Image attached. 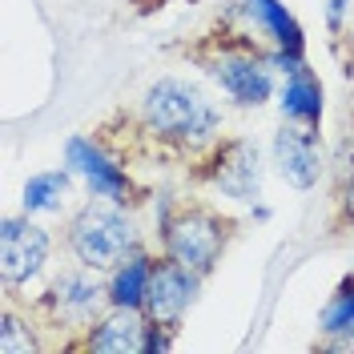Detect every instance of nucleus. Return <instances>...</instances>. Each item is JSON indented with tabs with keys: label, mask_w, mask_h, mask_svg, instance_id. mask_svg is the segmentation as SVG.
I'll list each match as a JSON object with an SVG mask.
<instances>
[{
	"label": "nucleus",
	"mask_w": 354,
	"mask_h": 354,
	"mask_svg": "<svg viewBox=\"0 0 354 354\" xmlns=\"http://www.w3.org/2000/svg\"><path fill=\"white\" fill-rule=\"evenodd\" d=\"M48 262V234L24 218H8L0 230V274L4 286H24Z\"/></svg>",
	"instance_id": "423d86ee"
},
{
	"label": "nucleus",
	"mask_w": 354,
	"mask_h": 354,
	"mask_svg": "<svg viewBox=\"0 0 354 354\" xmlns=\"http://www.w3.org/2000/svg\"><path fill=\"white\" fill-rule=\"evenodd\" d=\"M242 8H245V17L254 21V28L262 37H270V44L278 53L302 57V28L286 12V4H278V0H242Z\"/></svg>",
	"instance_id": "f8f14e48"
},
{
	"label": "nucleus",
	"mask_w": 354,
	"mask_h": 354,
	"mask_svg": "<svg viewBox=\"0 0 354 354\" xmlns=\"http://www.w3.org/2000/svg\"><path fill=\"white\" fill-rule=\"evenodd\" d=\"M141 121L145 129L174 141V145H205L221 129V113L205 101V93L181 77H161L141 97Z\"/></svg>",
	"instance_id": "f257e3e1"
},
{
	"label": "nucleus",
	"mask_w": 354,
	"mask_h": 354,
	"mask_svg": "<svg viewBox=\"0 0 354 354\" xmlns=\"http://www.w3.org/2000/svg\"><path fill=\"white\" fill-rule=\"evenodd\" d=\"M32 346H37V342H32V334H21V318H17V314H4V330H0V351L4 354H28L32 351Z\"/></svg>",
	"instance_id": "f3484780"
},
{
	"label": "nucleus",
	"mask_w": 354,
	"mask_h": 354,
	"mask_svg": "<svg viewBox=\"0 0 354 354\" xmlns=\"http://www.w3.org/2000/svg\"><path fill=\"white\" fill-rule=\"evenodd\" d=\"M282 113H286V121L318 125V117H322V85L314 81V73H310L306 65L286 73V85H282Z\"/></svg>",
	"instance_id": "ddd939ff"
},
{
	"label": "nucleus",
	"mask_w": 354,
	"mask_h": 354,
	"mask_svg": "<svg viewBox=\"0 0 354 354\" xmlns=\"http://www.w3.org/2000/svg\"><path fill=\"white\" fill-rule=\"evenodd\" d=\"M65 189H68V174H61V169L28 177V185H24V209H28V214H37V209H57L61 198H65Z\"/></svg>",
	"instance_id": "2eb2a0df"
},
{
	"label": "nucleus",
	"mask_w": 354,
	"mask_h": 354,
	"mask_svg": "<svg viewBox=\"0 0 354 354\" xmlns=\"http://www.w3.org/2000/svg\"><path fill=\"white\" fill-rule=\"evenodd\" d=\"M65 157H68V165H73V169L85 177L88 185H93V194H97V198H109V201H117V205L137 201V198H133L129 174H125L121 165H113V161L101 153L93 141H85V137H73V141L65 145Z\"/></svg>",
	"instance_id": "9d476101"
},
{
	"label": "nucleus",
	"mask_w": 354,
	"mask_h": 354,
	"mask_svg": "<svg viewBox=\"0 0 354 354\" xmlns=\"http://www.w3.org/2000/svg\"><path fill=\"white\" fill-rule=\"evenodd\" d=\"M198 278L201 274H194L189 266L174 262V258L157 262L153 278H149V290H145V318L157 322V326H177V318L194 302Z\"/></svg>",
	"instance_id": "0eeeda50"
},
{
	"label": "nucleus",
	"mask_w": 354,
	"mask_h": 354,
	"mask_svg": "<svg viewBox=\"0 0 354 354\" xmlns=\"http://www.w3.org/2000/svg\"><path fill=\"white\" fill-rule=\"evenodd\" d=\"M105 302V290L97 278H88L81 270H68L61 274L53 290L44 294V306L57 322H68V326H93L97 322V310Z\"/></svg>",
	"instance_id": "1a4fd4ad"
},
{
	"label": "nucleus",
	"mask_w": 354,
	"mask_h": 354,
	"mask_svg": "<svg viewBox=\"0 0 354 354\" xmlns=\"http://www.w3.org/2000/svg\"><path fill=\"white\" fill-rule=\"evenodd\" d=\"M322 330L334 334V338L354 342V278L351 282H342L338 294L326 302V310H322Z\"/></svg>",
	"instance_id": "dca6fc26"
},
{
	"label": "nucleus",
	"mask_w": 354,
	"mask_h": 354,
	"mask_svg": "<svg viewBox=\"0 0 354 354\" xmlns=\"http://www.w3.org/2000/svg\"><path fill=\"white\" fill-rule=\"evenodd\" d=\"M145 322L137 306H113L105 318H97L88 326L85 346L97 354H125V351H145Z\"/></svg>",
	"instance_id": "9b49d317"
},
{
	"label": "nucleus",
	"mask_w": 354,
	"mask_h": 354,
	"mask_svg": "<svg viewBox=\"0 0 354 354\" xmlns=\"http://www.w3.org/2000/svg\"><path fill=\"white\" fill-rule=\"evenodd\" d=\"M68 245H73V254L88 270H113V266L125 262L129 254H137V230H133V221L121 209L93 201V205H85L73 218Z\"/></svg>",
	"instance_id": "7ed1b4c3"
},
{
	"label": "nucleus",
	"mask_w": 354,
	"mask_h": 354,
	"mask_svg": "<svg viewBox=\"0 0 354 354\" xmlns=\"http://www.w3.org/2000/svg\"><path fill=\"white\" fill-rule=\"evenodd\" d=\"M274 165L294 189H310L318 181V174H322V145H318L314 125L286 121L274 133Z\"/></svg>",
	"instance_id": "6e6552de"
},
{
	"label": "nucleus",
	"mask_w": 354,
	"mask_h": 354,
	"mask_svg": "<svg viewBox=\"0 0 354 354\" xmlns=\"http://www.w3.org/2000/svg\"><path fill=\"white\" fill-rule=\"evenodd\" d=\"M234 234V221L205 209V205H185L161 221V238H165V254L174 262L189 266L194 274H209L214 262Z\"/></svg>",
	"instance_id": "f03ea898"
},
{
	"label": "nucleus",
	"mask_w": 354,
	"mask_h": 354,
	"mask_svg": "<svg viewBox=\"0 0 354 354\" xmlns=\"http://www.w3.org/2000/svg\"><path fill=\"white\" fill-rule=\"evenodd\" d=\"M153 266L157 262H149L141 250L117 266V274H113V282H109L113 306H145V290H149V278H153Z\"/></svg>",
	"instance_id": "4468645a"
},
{
	"label": "nucleus",
	"mask_w": 354,
	"mask_h": 354,
	"mask_svg": "<svg viewBox=\"0 0 354 354\" xmlns=\"http://www.w3.org/2000/svg\"><path fill=\"white\" fill-rule=\"evenodd\" d=\"M201 177H205L218 194H225V198L258 201L262 198V161H258V145L245 141V137L221 141L218 149L209 153Z\"/></svg>",
	"instance_id": "39448f33"
},
{
	"label": "nucleus",
	"mask_w": 354,
	"mask_h": 354,
	"mask_svg": "<svg viewBox=\"0 0 354 354\" xmlns=\"http://www.w3.org/2000/svg\"><path fill=\"white\" fill-rule=\"evenodd\" d=\"M270 65L274 61L262 57V53H254L250 44H234V48H225L221 57L209 61V73L230 93V101H238L245 109H258L274 93V68Z\"/></svg>",
	"instance_id": "20e7f679"
}]
</instances>
